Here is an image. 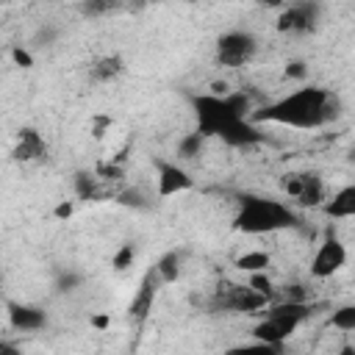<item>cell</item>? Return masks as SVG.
<instances>
[{
  "label": "cell",
  "instance_id": "obj_1",
  "mask_svg": "<svg viewBox=\"0 0 355 355\" xmlns=\"http://www.w3.org/2000/svg\"><path fill=\"white\" fill-rule=\"evenodd\" d=\"M189 103L197 119V130L205 139H222L230 147H250L263 141V133L250 119L252 103L244 92L191 94Z\"/></svg>",
  "mask_w": 355,
  "mask_h": 355
},
{
  "label": "cell",
  "instance_id": "obj_2",
  "mask_svg": "<svg viewBox=\"0 0 355 355\" xmlns=\"http://www.w3.org/2000/svg\"><path fill=\"white\" fill-rule=\"evenodd\" d=\"M336 116H338V100L322 86L297 89L258 111H250L252 122H275V125H288L300 130L322 128Z\"/></svg>",
  "mask_w": 355,
  "mask_h": 355
},
{
  "label": "cell",
  "instance_id": "obj_3",
  "mask_svg": "<svg viewBox=\"0 0 355 355\" xmlns=\"http://www.w3.org/2000/svg\"><path fill=\"white\" fill-rule=\"evenodd\" d=\"M300 216L280 200L261 197V194H241L239 197V211L233 216V227L247 236H263V233H277L297 227Z\"/></svg>",
  "mask_w": 355,
  "mask_h": 355
},
{
  "label": "cell",
  "instance_id": "obj_4",
  "mask_svg": "<svg viewBox=\"0 0 355 355\" xmlns=\"http://www.w3.org/2000/svg\"><path fill=\"white\" fill-rule=\"evenodd\" d=\"M308 313H311V308L305 300H286L277 305H266V316L252 327V338L261 347L280 352L283 341L308 319Z\"/></svg>",
  "mask_w": 355,
  "mask_h": 355
},
{
  "label": "cell",
  "instance_id": "obj_5",
  "mask_svg": "<svg viewBox=\"0 0 355 355\" xmlns=\"http://www.w3.org/2000/svg\"><path fill=\"white\" fill-rule=\"evenodd\" d=\"M258 53V39L250 31H227L216 39V64L219 67H244L255 58Z\"/></svg>",
  "mask_w": 355,
  "mask_h": 355
},
{
  "label": "cell",
  "instance_id": "obj_6",
  "mask_svg": "<svg viewBox=\"0 0 355 355\" xmlns=\"http://www.w3.org/2000/svg\"><path fill=\"white\" fill-rule=\"evenodd\" d=\"M344 263H347V247L333 230H327V236L322 239V244L311 261V275L313 277H333Z\"/></svg>",
  "mask_w": 355,
  "mask_h": 355
},
{
  "label": "cell",
  "instance_id": "obj_7",
  "mask_svg": "<svg viewBox=\"0 0 355 355\" xmlns=\"http://www.w3.org/2000/svg\"><path fill=\"white\" fill-rule=\"evenodd\" d=\"M155 183H158V197H172V194H180V191H189L194 186V178L180 166V164H172V161H164V158H155Z\"/></svg>",
  "mask_w": 355,
  "mask_h": 355
},
{
  "label": "cell",
  "instance_id": "obj_8",
  "mask_svg": "<svg viewBox=\"0 0 355 355\" xmlns=\"http://www.w3.org/2000/svg\"><path fill=\"white\" fill-rule=\"evenodd\" d=\"M272 300L258 294L250 286H230L225 294H219V308L233 311V313H258L269 305Z\"/></svg>",
  "mask_w": 355,
  "mask_h": 355
},
{
  "label": "cell",
  "instance_id": "obj_9",
  "mask_svg": "<svg viewBox=\"0 0 355 355\" xmlns=\"http://www.w3.org/2000/svg\"><path fill=\"white\" fill-rule=\"evenodd\" d=\"M316 22V6L313 3H291L283 6L280 17H277V31L280 33H308Z\"/></svg>",
  "mask_w": 355,
  "mask_h": 355
},
{
  "label": "cell",
  "instance_id": "obj_10",
  "mask_svg": "<svg viewBox=\"0 0 355 355\" xmlns=\"http://www.w3.org/2000/svg\"><path fill=\"white\" fill-rule=\"evenodd\" d=\"M11 158L17 164H36L47 158V141L42 139V133L36 128H22L17 133V144L11 150Z\"/></svg>",
  "mask_w": 355,
  "mask_h": 355
},
{
  "label": "cell",
  "instance_id": "obj_11",
  "mask_svg": "<svg viewBox=\"0 0 355 355\" xmlns=\"http://www.w3.org/2000/svg\"><path fill=\"white\" fill-rule=\"evenodd\" d=\"M155 280H158L155 269H150V272L141 277L139 291L133 294V300H130V305H128V313H130L133 322H144V319L150 316V311H153V305H155Z\"/></svg>",
  "mask_w": 355,
  "mask_h": 355
},
{
  "label": "cell",
  "instance_id": "obj_12",
  "mask_svg": "<svg viewBox=\"0 0 355 355\" xmlns=\"http://www.w3.org/2000/svg\"><path fill=\"white\" fill-rule=\"evenodd\" d=\"M8 322L14 330H22V333H33V330H42L47 324V313L36 305H22V302H8Z\"/></svg>",
  "mask_w": 355,
  "mask_h": 355
},
{
  "label": "cell",
  "instance_id": "obj_13",
  "mask_svg": "<svg viewBox=\"0 0 355 355\" xmlns=\"http://www.w3.org/2000/svg\"><path fill=\"white\" fill-rule=\"evenodd\" d=\"M302 175V189L297 194V202L302 208H319L327 197H324V180L316 172H300Z\"/></svg>",
  "mask_w": 355,
  "mask_h": 355
},
{
  "label": "cell",
  "instance_id": "obj_14",
  "mask_svg": "<svg viewBox=\"0 0 355 355\" xmlns=\"http://www.w3.org/2000/svg\"><path fill=\"white\" fill-rule=\"evenodd\" d=\"M322 208L333 219H349V216H355V186L338 189L327 202H322Z\"/></svg>",
  "mask_w": 355,
  "mask_h": 355
},
{
  "label": "cell",
  "instance_id": "obj_15",
  "mask_svg": "<svg viewBox=\"0 0 355 355\" xmlns=\"http://www.w3.org/2000/svg\"><path fill=\"white\" fill-rule=\"evenodd\" d=\"M155 275H158V280L161 283H175L178 277H180V272H183V252L180 250H166L158 261H155Z\"/></svg>",
  "mask_w": 355,
  "mask_h": 355
},
{
  "label": "cell",
  "instance_id": "obj_16",
  "mask_svg": "<svg viewBox=\"0 0 355 355\" xmlns=\"http://www.w3.org/2000/svg\"><path fill=\"white\" fill-rule=\"evenodd\" d=\"M122 72H125L122 55H103L92 64V80H97V83H108V80L119 78Z\"/></svg>",
  "mask_w": 355,
  "mask_h": 355
},
{
  "label": "cell",
  "instance_id": "obj_17",
  "mask_svg": "<svg viewBox=\"0 0 355 355\" xmlns=\"http://www.w3.org/2000/svg\"><path fill=\"white\" fill-rule=\"evenodd\" d=\"M269 263H272V255L263 250H250L236 258V269H241V272H263V269H269Z\"/></svg>",
  "mask_w": 355,
  "mask_h": 355
},
{
  "label": "cell",
  "instance_id": "obj_18",
  "mask_svg": "<svg viewBox=\"0 0 355 355\" xmlns=\"http://www.w3.org/2000/svg\"><path fill=\"white\" fill-rule=\"evenodd\" d=\"M202 147H205V136H202L200 130H191V133H186V136L178 141V158L191 161V158H197V155L202 153Z\"/></svg>",
  "mask_w": 355,
  "mask_h": 355
},
{
  "label": "cell",
  "instance_id": "obj_19",
  "mask_svg": "<svg viewBox=\"0 0 355 355\" xmlns=\"http://www.w3.org/2000/svg\"><path fill=\"white\" fill-rule=\"evenodd\" d=\"M330 324L336 330H344V333H352L355 330V305H341L333 311L330 316Z\"/></svg>",
  "mask_w": 355,
  "mask_h": 355
},
{
  "label": "cell",
  "instance_id": "obj_20",
  "mask_svg": "<svg viewBox=\"0 0 355 355\" xmlns=\"http://www.w3.org/2000/svg\"><path fill=\"white\" fill-rule=\"evenodd\" d=\"M119 6V0H83L80 3V14L83 17H105Z\"/></svg>",
  "mask_w": 355,
  "mask_h": 355
},
{
  "label": "cell",
  "instance_id": "obj_21",
  "mask_svg": "<svg viewBox=\"0 0 355 355\" xmlns=\"http://www.w3.org/2000/svg\"><path fill=\"white\" fill-rule=\"evenodd\" d=\"M247 286L250 288H255L258 294H263V297H275V283H272V277L266 275V269L263 272H250V280H247Z\"/></svg>",
  "mask_w": 355,
  "mask_h": 355
},
{
  "label": "cell",
  "instance_id": "obj_22",
  "mask_svg": "<svg viewBox=\"0 0 355 355\" xmlns=\"http://www.w3.org/2000/svg\"><path fill=\"white\" fill-rule=\"evenodd\" d=\"M133 258H136V247L128 241V244H122V247L114 252V258H111V266H114L116 272H122V269H128V266L133 263Z\"/></svg>",
  "mask_w": 355,
  "mask_h": 355
},
{
  "label": "cell",
  "instance_id": "obj_23",
  "mask_svg": "<svg viewBox=\"0 0 355 355\" xmlns=\"http://www.w3.org/2000/svg\"><path fill=\"white\" fill-rule=\"evenodd\" d=\"M75 194L80 200H92L94 197V178L89 172H78L75 175Z\"/></svg>",
  "mask_w": 355,
  "mask_h": 355
},
{
  "label": "cell",
  "instance_id": "obj_24",
  "mask_svg": "<svg viewBox=\"0 0 355 355\" xmlns=\"http://www.w3.org/2000/svg\"><path fill=\"white\" fill-rule=\"evenodd\" d=\"M283 75H286L288 80H305V78H308V64H305V61H300V58H294V61H288V64H286Z\"/></svg>",
  "mask_w": 355,
  "mask_h": 355
},
{
  "label": "cell",
  "instance_id": "obj_25",
  "mask_svg": "<svg viewBox=\"0 0 355 355\" xmlns=\"http://www.w3.org/2000/svg\"><path fill=\"white\" fill-rule=\"evenodd\" d=\"M280 189H283L291 200H297V194H300V189H302V175H300V172H294V175H283Z\"/></svg>",
  "mask_w": 355,
  "mask_h": 355
},
{
  "label": "cell",
  "instance_id": "obj_26",
  "mask_svg": "<svg viewBox=\"0 0 355 355\" xmlns=\"http://www.w3.org/2000/svg\"><path fill=\"white\" fill-rule=\"evenodd\" d=\"M119 202L128 205V208H147L144 194H141L139 189H128V191H122V194H119Z\"/></svg>",
  "mask_w": 355,
  "mask_h": 355
},
{
  "label": "cell",
  "instance_id": "obj_27",
  "mask_svg": "<svg viewBox=\"0 0 355 355\" xmlns=\"http://www.w3.org/2000/svg\"><path fill=\"white\" fill-rule=\"evenodd\" d=\"M80 283H83V277H80L78 272H64V275L58 277L55 288H58V291H72V288H78Z\"/></svg>",
  "mask_w": 355,
  "mask_h": 355
},
{
  "label": "cell",
  "instance_id": "obj_28",
  "mask_svg": "<svg viewBox=\"0 0 355 355\" xmlns=\"http://www.w3.org/2000/svg\"><path fill=\"white\" fill-rule=\"evenodd\" d=\"M55 36H58V28H53V25H47V28H42V31L36 33V42H44V44H53V42H55Z\"/></svg>",
  "mask_w": 355,
  "mask_h": 355
},
{
  "label": "cell",
  "instance_id": "obj_29",
  "mask_svg": "<svg viewBox=\"0 0 355 355\" xmlns=\"http://www.w3.org/2000/svg\"><path fill=\"white\" fill-rule=\"evenodd\" d=\"M11 55H14V61H17L19 67H33V58H31V53H25L22 47H14V53H11Z\"/></svg>",
  "mask_w": 355,
  "mask_h": 355
},
{
  "label": "cell",
  "instance_id": "obj_30",
  "mask_svg": "<svg viewBox=\"0 0 355 355\" xmlns=\"http://www.w3.org/2000/svg\"><path fill=\"white\" fill-rule=\"evenodd\" d=\"M55 216H58V219H67V216H72V202H61V205L55 208Z\"/></svg>",
  "mask_w": 355,
  "mask_h": 355
},
{
  "label": "cell",
  "instance_id": "obj_31",
  "mask_svg": "<svg viewBox=\"0 0 355 355\" xmlns=\"http://www.w3.org/2000/svg\"><path fill=\"white\" fill-rule=\"evenodd\" d=\"M108 322H111L108 316H92V324H94V327H100V330H103V327H108Z\"/></svg>",
  "mask_w": 355,
  "mask_h": 355
},
{
  "label": "cell",
  "instance_id": "obj_32",
  "mask_svg": "<svg viewBox=\"0 0 355 355\" xmlns=\"http://www.w3.org/2000/svg\"><path fill=\"white\" fill-rule=\"evenodd\" d=\"M261 6H266V8H283L286 6V0H258Z\"/></svg>",
  "mask_w": 355,
  "mask_h": 355
},
{
  "label": "cell",
  "instance_id": "obj_33",
  "mask_svg": "<svg viewBox=\"0 0 355 355\" xmlns=\"http://www.w3.org/2000/svg\"><path fill=\"white\" fill-rule=\"evenodd\" d=\"M3 349H11V347H6V344H0V352H3Z\"/></svg>",
  "mask_w": 355,
  "mask_h": 355
},
{
  "label": "cell",
  "instance_id": "obj_34",
  "mask_svg": "<svg viewBox=\"0 0 355 355\" xmlns=\"http://www.w3.org/2000/svg\"><path fill=\"white\" fill-rule=\"evenodd\" d=\"M0 3H6V0H0Z\"/></svg>",
  "mask_w": 355,
  "mask_h": 355
}]
</instances>
